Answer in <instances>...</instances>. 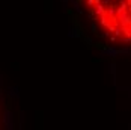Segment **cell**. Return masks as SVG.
Returning <instances> with one entry per match:
<instances>
[{
	"instance_id": "6da1fadb",
	"label": "cell",
	"mask_w": 131,
	"mask_h": 130,
	"mask_svg": "<svg viewBox=\"0 0 131 130\" xmlns=\"http://www.w3.org/2000/svg\"><path fill=\"white\" fill-rule=\"evenodd\" d=\"M83 30L98 44L131 47V0H69Z\"/></svg>"
},
{
	"instance_id": "7a4b0ae2",
	"label": "cell",
	"mask_w": 131,
	"mask_h": 130,
	"mask_svg": "<svg viewBox=\"0 0 131 130\" xmlns=\"http://www.w3.org/2000/svg\"><path fill=\"white\" fill-rule=\"evenodd\" d=\"M9 114H11L9 98L0 83V130H11L9 129V118H11Z\"/></svg>"
}]
</instances>
